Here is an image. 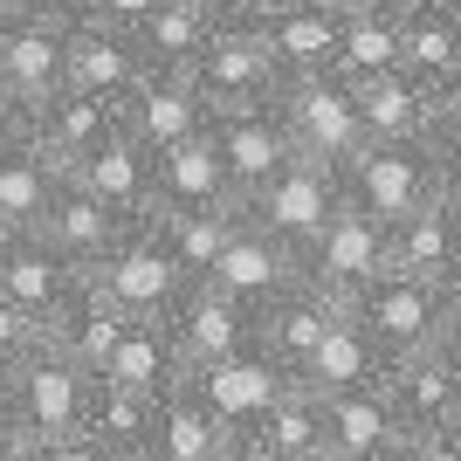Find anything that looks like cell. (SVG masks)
I'll list each match as a JSON object with an SVG mask.
<instances>
[{
    "label": "cell",
    "instance_id": "cell-10",
    "mask_svg": "<svg viewBox=\"0 0 461 461\" xmlns=\"http://www.w3.org/2000/svg\"><path fill=\"white\" fill-rule=\"evenodd\" d=\"M249 330H255V317L207 283H186L179 303L166 310V338H173V358L186 379H207V372L234 366L249 351Z\"/></svg>",
    "mask_w": 461,
    "mask_h": 461
},
{
    "label": "cell",
    "instance_id": "cell-37",
    "mask_svg": "<svg viewBox=\"0 0 461 461\" xmlns=\"http://www.w3.org/2000/svg\"><path fill=\"white\" fill-rule=\"evenodd\" d=\"M28 351H41V324L28 317V310H14L7 296H0V372H14Z\"/></svg>",
    "mask_w": 461,
    "mask_h": 461
},
{
    "label": "cell",
    "instance_id": "cell-11",
    "mask_svg": "<svg viewBox=\"0 0 461 461\" xmlns=\"http://www.w3.org/2000/svg\"><path fill=\"white\" fill-rule=\"evenodd\" d=\"M379 400L393 406L400 434H434V427H461V345H434L420 358L379 372Z\"/></svg>",
    "mask_w": 461,
    "mask_h": 461
},
{
    "label": "cell",
    "instance_id": "cell-47",
    "mask_svg": "<svg viewBox=\"0 0 461 461\" xmlns=\"http://www.w3.org/2000/svg\"><path fill=\"white\" fill-rule=\"evenodd\" d=\"M14 447H21V441L7 434V427H0V461H14Z\"/></svg>",
    "mask_w": 461,
    "mask_h": 461
},
{
    "label": "cell",
    "instance_id": "cell-8",
    "mask_svg": "<svg viewBox=\"0 0 461 461\" xmlns=\"http://www.w3.org/2000/svg\"><path fill=\"white\" fill-rule=\"evenodd\" d=\"M372 276H385V234L372 228L366 213H351L345 200H338V213L296 249V283H310L317 296H330V303H351Z\"/></svg>",
    "mask_w": 461,
    "mask_h": 461
},
{
    "label": "cell",
    "instance_id": "cell-40",
    "mask_svg": "<svg viewBox=\"0 0 461 461\" xmlns=\"http://www.w3.org/2000/svg\"><path fill=\"white\" fill-rule=\"evenodd\" d=\"M14 461H111L90 434H69V441H41V447H14Z\"/></svg>",
    "mask_w": 461,
    "mask_h": 461
},
{
    "label": "cell",
    "instance_id": "cell-5",
    "mask_svg": "<svg viewBox=\"0 0 461 461\" xmlns=\"http://www.w3.org/2000/svg\"><path fill=\"white\" fill-rule=\"evenodd\" d=\"M90 393L96 379L83 366H69L62 351H28L14 366V441L41 447V441H69L90 420Z\"/></svg>",
    "mask_w": 461,
    "mask_h": 461
},
{
    "label": "cell",
    "instance_id": "cell-14",
    "mask_svg": "<svg viewBox=\"0 0 461 461\" xmlns=\"http://www.w3.org/2000/svg\"><path fill=\"white\" fill-rule=\"evenodd\" d=\"M345 317V303H330V296H317L310 283H289L283 296H269V303L255 310V330H249V351L262 358V366L276 372V379H289V372L303 366L310 351L324 345V330Z\"/></svg>",
    "mask_w": 461,
    "mask_h": 461
},
{
    "label": "cell",
    "instance_id": "cell-27",
    "mask_svg": "<svg viewBox=\"0 0 461 461\" xmlns=\"http://www.w3.org/2000/svg\"><path fill=\"white\" fill-rule=\"evenodd\" d=\"M117 338H124V317H117V310L104 303V296H96L90 283H83L77 296H69V303H62L56 317H49V324H41V345H49V351H62L69 366H83L90 379L104 372V358L117 351Z\"/></svg>",
    "mask_w": 461,
    "mask_h": 461
},
{
    "label": "cell",
    "instance_id": "cell-12",
    "mask_svg": "<svg viewBox=\"0 0 461 461\" xmlns=\"http://www.w3.org/2000/svg\"><path fill=\"white\" fill-rule=\"evenodd\" d=\"M200 124H207V111H200V90H193L186 69H145L124 90V104H117V131L131 138L145 158L173 152L179 138H193Z\"/></svg>",
    "mask_w": 461,
    "mask_h": 461
},
{
    "label": "cell",
    "instance_id": "cell-43",
    "mask_svg": "<svg viewBox=\"0 0 461 461\" xmlns=\"http://www.w3.org/2000/svg\"><path fill=\"white\" fill-rule=\"evenodd\" d=\"M173 7H193V14H207L213 28H221V21H234V0H173Z\"/></svg>",
    "mask_w": 461,
    "mask_h": 461
},
{
    "label": "cell",
    "instance_id": "cell-45",
    "mask_svg": "<svg viewBox=\"0 0 461 461\" xmlns=\"http://www.w3.org/2000/svg\"><path fill=\"white\" fill-rule=\"evenodd\" d=\"M338 14H379V7H393V0H330Z\"/></svg>",
    "mask_w": 461,
    "mask_h": 461
},
{
    "label": "cell",
    "instance_id": "cell-17",
    "mask_svg": "<svg viewBox=\"0 0 461 461\" xmlns=\"http://www.w3.org/2000/svg\"><path fill=\"white\" fill-rule=\"evenodd\" d=\"M213 207H241V200L213 158V138L193 131L173 152L152 158V213H213Z\"/></svg>",
    "mask_w": 461,
    "mask_h": 461
},
{
    "label": "cell",
    "instance_id": "cell-28",
    "mask_svg": "<svg viewBox=\"0 0 461 461\" xmlns=\"http://www.w3.org/2000/svg\"><path fill=\"white\" fill-rule=\"evenodd\" d=\"M379 351L366 345V338H358V324H351V317H338V324L324 330V345L310 351L303 366L289 372L283 385H303L310 400H330V393H358V385H379Z\"/></svg>",
    "mask_w": 461,
    "mask_h": 461
},
{
    "label": "cell",
    "instance_id": "cell-22",
    "mask_svg": "<svg viewBox=\"0 0 461 461\" xmlns=\"http://www.w3.org/2000/svg\"><path fill=\"white\" fill-rule=\"evenodd\" d=\"M56 186H62V166L35 145L28 124H14V131L0 138V228L35 234L49 200H56Z\"/></svg>",
    "mask_w": 461,
    "mask_h": 461
},
{
    "label": "cell",
    "instance_id": "cell-2",
    "mask_svg": "<svg viewBox=\"0 0 461 461\" xmlns=\"http://www.w3.org/2000/svg\"><path fill=\"white\" fill-rule=\"evenodd\" d=\"M434 193H455V152L434 145H358V158L338 166V200L366 213L379 234L420 213Z\"/></svg>",
    "mask_w": 461,
    "mask_h": 461
},
{
    "label": "cell",
    "instance_id": "cell-9",
    "mask_svg": "<svg viewBox=\"0 0 461 461\" xmlns=\"http://www.w3.org/2000/svg\"><path fill=\"white\" fill-rule=\"evenodd\" d=\"M193 90H200V111L207 117H228V111H262V104H276V90H283V77L269 69V56H262V41L249 35V28H234V21H221L207 35V49L193 56Z\"/></svg>",
    "mask_w": 461,
    "mask_h": 461
},
{
    "label": "cell",
    "instance_id": "cell-31",
    "mask_svg": "<svg viewBox=\"0 0 461 461\" xmlns=\"http://www.w3.org/2000/svg\"><path fill=\"white\" fill-rule=\"evenodd\" d=\"M152 413H158V400H145V393H124V385H104V379H96L83 434H90V441L104 447L111 461H145V447H152Z\"/></svg>",
    "mask_w": 461,
    "mask_h": 461
},
{
    "label": "cell",
    "instance_id": "cell-50",
    "mask_svg": "<svg viewBox=\"0 0 461 461\" xmlns=\"http://www.w3.org/2000/svg\"><path fill=\"white\" fill-rule=\"evenodd\" d=\"M14 7H21V0H0V28H7V21H14Z\"/></svg>",
    "mask_w": 461,
    "mask_h": 461
},
{
    "label": "cell",
    "instance_id": "cell-30",
    "mask_svg": "<svg viewBox=\"0 0 461 461\" xmlns=\"http://www.w3.org/2000/svg\"><path fill=\"white\" fill-rule=\"evenodd\" d=\"M104 385H124V393H145V400H158V393H173L186 372H179L173 358V338H166V324H124V338H117V351L104 358V372H96Z\"/></svg>",
    "mask_w": 461,
    "mask_h": 461
},
{
    "label": "cell",
    "instance_id": "cell-29",
    "mask_svg": "<svg viewBox=\"0 0 461 461\" xmlns=\"http://www.w3.org/2000/svg\"><path fill=\"white\" fill-rule=\"evenodd\" d=\"M28 131H35V145H41L49 158H56L62 173H69L77 158H90L96 145H104V138L117 131V104H111V96H83V90H62L56 104H49V111H41L35 124H28Z\"/></svg>",
    "mask_w": 461,
    "mask_h": 461
},
{
    "label": "cell",
    "instance_id": "cell-15",
    "mask_svg": "<svg viewBox=\"0 0 461 461\" xmlns=\"http://www.w3.org/2000/svg\"><path fill=\"white\" fill-rule=\"evenodd\" d=\"M62 179H77V186L90 193L96 207L117 213L124 228H145V221H152V158L138 152L124 131H111L90 158H77Z\"/></svg>",
    "mask_w": 461,
    "mask_h": 461
},
{
    "label": "cell",
    "instance_id": "cell-21",
    "mask_svg": "<svg viewBox=\"0 0 461 461\" xmlns=\"http://www.w3.org/2000/svg\"><path fill=\"white\" fill-rule=\"evenodd\" d=\"M200 131L213 138V158H221V173H228V186H234V200H249L262 179L276 173L289 158V138H283V124H276V111L262 104V111H228V117H207Z\"/></svg>",
    "mask_w": 461,
    "mask_h": 461
},
{
    "label": "cell",
    "instance_id": "cell-26",
    "mask_svg": "<svg viewBox=\"0 0 461 461\" xmlns=\"http://www.w3.org/2000/svg\"><path fill=\"white\" fill-rule=\"evenodd\" d=\"M400 77L420 90H461V7L400 14Z\"/></svg>",
    "mask_w": 461,
    "mask_h": 461
},
{
    "label": "cell",
    "instance_id": "cell-6",
    "mask_svg": "<svg viewBox=\"0 0 461 461\" xmlns=\"http://www.w3.org/2000/svg\"><path fill=\"white\" fill-rule=\"evenodd\" d=\"M83 283H90L96 296L124 317V324H166V310L179 303L186 276L173 269V255L158 249L152 228H124V234H117V249L104 255Z\"/></svg>",
    "mask_w": 461,
    "mask_h": 461
},
{
    "label": "cell",
    "instance_id": "cell-51",
    "mask_svg": "<svg viewBox=\"0 0 461 461\" xmlns=\"http://www.w3.org/2000/svg\"><path fill=\"white\" fill-rule=\"evenodd\" d=\"M0 241H7V228H0Z\"/></svg>",
    "mask_w": 461,
    "mask_h": 461
},
{
    "label": "cell",
    "instance_id": "cell-16",
    "mask_svg": "<svg viewBox=\"0 0 461 461\" xmlns=\"http://www.w3.org/2000/svg\"><path fill=\"white\" fill-rule=\"evenodd\" d=\"M228 434H234L228 413H221V406H213L193 379H179L173 393H158L152 447H145V461H221Z\"/></svg>",
    "mask_w": 461,
    "mask_h": 461
},
{
    "label": "cell",
    "instance_id": "cell-44",
    "mask_svg": "<svg viewBox=\"0 0 461 461\" xmlns=\"http://www.w3.org/2000/svg\"><path fill=\"white\" fill-rule=\"evenodd\" d=\"M0 427L14 434V372H0Z\"/></svg>",
    "mask_w": 461,
    "mask_h": 461
},
{
    "label": "cell",
    "instance_id": "cell-33",
    "mask_svg": "<svg viewBox=\"0 0 461 461\" xmlns=\"http://www.w3.org/2000/svg\"><path fill=\"white\" fill-rule=\"evenodd\" d=\"M400 69V14L379 7V14H338V56H330V77L345 83H372Z\"/></svg>",
    "mask_w": 461,
    "mask_h": 461
},
{
    "label": "cell",
    "instance_id": "cell-1",
    "mask_svg": "<svg viewBox=\"0 0 461 461\" xmlns=\"http://www.w3.org/2000/svg\"><path fill=\"white\" fill-rule=\"evenodd\" d=\"M345 317L358 324L379 366H400V358H420L434 345H461V289H434V283H413V276H372L358 296L345 303Z\"/></svg>",
    "mask_w": 461,
    "mask_h": 461
},
{
    "label": "cell",
    "instance_id": "cell-42",
    "mask_svg": "<svg viewBox=\"0 0 461 461\" xmlns=\"http://www.w3.org/2000/svg\"><path fill=\"white\" fill-rule=\"evenodd\" d=\"M221 461H283V455H276V447L262 441L255 427H234V434H228V447H221Z\"/></svg>",
    "mask_w": 461,
    "mask_h": 461
},
{
    "label": "cell",
    "instance_id": "cell-36",
    "mask_svg": "<svg viewBox=\"0 0 461 461\" xmlns=\"http://www.w3.org/2000/svg\"><path fill=\"white\" fill-rule=\"evenodd\" d=\"M207 35H213V21H207V14L158 0L152 14L131 28V49H138V62H145V69H193V56L207 49Z\"/></svg>",
    "mask_w": 461,
    "mask_h": 461
},
{
    "label": "cell",
    "instance_id": "cell-23",
    "mask_svg": "<svg viewBox=\"0 0 461 461\" xmlns=\"http://www.w3.org/2000/svg\"><path fill=\"white\" fill-rule=\"evenodd\" d=\"M317 413H324V461H393V447H400V420L379 400V385L330 393V400H317Z\"/></svg>",
    "mask_w": 461,
    "mask_h": 461
},
{
    "label": "cell",
    "instance_id": "cell-49",
    "mask_svg": "<svg viewBox=\"0 0 461 461\" xmlns=\"http://www.w3.org/2000/svg\"><path fill=\"white\" fill-rule=\"evenodd\" d=\"M14 124H21V117H14V111H7V104H0V138H7V131H14Z\"/></svg>",
    "mask_w": 461,
    "mask_h": 461
},
{
    "label": "cell",
    "instance_id": "cell-46",
    "mask_svg": "<svg viewBox=\"0 0 461 461\" xmlns=\"http://www.w3.org/2000/svg\"><path fill=\"white\" fill-rule=\"evenodd\" d=\"M427 7H461V0H393V14H427Z\"/></svg>",
    "mask_w": 461,
    "mask_h": 461
},
{
    "label": "cell",
    "instance_id": "cell-32",
    "mask_svg": "<svg viewBox=\"0 0 461 461\" xmlns=\"http://www.w3.org/2000/svg\"><path fill=\"white\" fill-rule=\"evenodd\" d=\"M145 228L158 234V249L173 255V269L186 276V283H200V276L213 269V255L228 249V234L241 228V207H213V213H152Z\"/></svg>",
    "mask_w": 461,
    "mask_h": 461
},
{
    "label": "cell",
    "instance_id": "cell-18",
    "mask_svg": "<svg viewBox=\"0 0 461 461\" xmlns=\"http://www.w3.org/2000/svg\"><path fill=\"white\" fill-rule=\"evenodd\" d=\"M138 77H145V62H138L131 35L96 28L90 14H69V35H62V83H69V90L124 104V90H131Z\"/></svg>",
    "mask_w": 461,
    "mask_h": 461
},
{
    "label": "cell",
    "instance_id": "cell-39",
    "mask_svg": "<svg viewBox=\"0 0 461 461\" xmlns=\"http://www.w3.org/2000/svg\"><path fill=\"white\" fill-rule=\"evenodd\" d=\"M152 7H158V0H77V14H90L96 28H117V35H131Z\"/></svg>",
    "mask_w": 461,
    "mask_h": 461
},
{
    "label": "cell",
    "instance_id": "cell-34",
    "mask_svg": "<svg viewBox=\"0 0 461 461\" xmlns=\"http://www.w3.org/2000/svg\"><path fill=\"white\" fill-rule=\"evenodd\" d=\"M358 104V131L366 145H420V83H406L400 69L372 83H351Z\"/></svg>",
    "mask_w": 461,
    "mask_h": 461
},
{
    "label": "cell",
    "instance_id": "cell-13",
    "mask_svg": "<svg viewBox=\"0 0 461 461\" xmlns=\"http://www.w3.org/2000/svg\"><path fill=\"white\" fill-rule=\"evenodd\" d=\"M385 269L434 289H461V193H434L420 213L385 228Z\"/></svg>",
    "mask_w": 461,
    "mask_h": 461
},
{
    "label": "cell",
    "instance_id": "cell-35",
    "mask_svg": "<svg viewBox=\"0 0 461 461\" xmlns=\"http://www.w3.org/2000/svg\"><path fill=\"white\" fill-rule=\"evenodd\" d=\"M249 427L283 461H324V413H317V400H310L303 385H276Z\"/></svg>",
    "mask_w": 461,
    "mask_h": 461
},
{
    "label": "cell",
    "instance_id": "cell-41",
    "mask_svg": "<svg viewBox=\"0 0 461 461\" xmlns=\"http://www.w3.org/2000/svg\"><path fill=\"white\" fill-rule=\"evenodd\" d=\"M303 7H330V0H234V21H241V28H255V21L303 14Z\"/></svg>",
    "mask_w": 461,
    "mask_h": 461
},
{
    "label": "cell",
    "instance_id": "cell-7",
    "mask_svg": "<svg viewBox=\"0 0 461 461\" xmlns=\"http://www.w3.org/2000/svg\"><path fill=\"white\" fill-rule=\"evenodd\" d=\"M330 213H338V173L317 166V158H296V152L241 200V221H249L255 234H269L276 249H289V255L303 249Z\"/></svg>",
    "mask_w": 461,
    "mask_h": 461
},
{
    "label": "cell",
    "instance_id": "cell-20",
    "mask_svg": "<svg viewBox=\"0 0 461 461\" xmlns=\"http://www.w3.org/2000/svg\"><path fill=\"white\" fill-rule=\"evenodd\" d=\"M77 289H83V276L69 269L41 234H7V241H0V296L14 310H28L35 324H49Z\"/></svg>",
    "mask_w": 461,
    "mask_h": 461
},
{
    "label": "cell",
    "instance_id": "cell-25",
    "mask_svg": "<svg viewBox=\"0 0 461 461\" xmlns=\"http://www.w3.org/2000/svg\"><path fill=\"white\" fill-rule=\"evenodd\" d=\"M241 28V21H234ZM255 41H262V56H269L276 77H317V69H330V56H338V7H303V14H276V21H255L249 28Z\"/></svg>",
    "mask_w": 461,
    "mask_h": 461
},
{
    "label": "cell",
    "instance_id": "cell-48",
    "mask_svg": "<svg viewBox=\"0 0 461 461\" xmlns=\"http://www.w3.org/2000/svg\"><path fill=\"white\" fill-rule=\"evenodd\" d=\"M28 7H62V14H77V0H28Z\"/></svg>",
    "mask_w": 461,
    "mask_h": 461
},
{
    "label": "cell",
    "instance_id": "cell-4",
    "mask_svg": "<svg viewBox=\"0 0 461 461\" xmlns=\"http://www.w3.org/2000/svg\"><path fill=\"white\" fill-rule=\"evenodd\" d=\"M62 35H69V14L62 7H28L21 0L14 21L0 28V104L35 124L49 104H56L69 83H62Z\"/></svg>",
    "mask_w": 461,
    "mask_h": 461
},
{
    "label": "cell",
    "instance_id": "cell-24",
    "mask_svg": "<svg viewBox=\"0 0 461 461\" xmlns=\"http://www.w3.org/2000/svg\"><path fill=\"white\" fill-rule=\"evenodd\" d=\"M35 234H41V241H49V249H56V255H62V262H69L77 276H90L96 262H104V255L117 249V234H124V221H117V213H104V207L90 200V193L77 186V179H62Z\"/></svg>",
    "mask_w": 461,
    "mask_h": 461
},
{
    "label": "cell",
    "instance_id": "cell-3",
    "mask_svg": "<svg viewBox=\"0 0 461 461\" xmlns=\"http://www.w3.org/2000/svg\"><path fill=\"white\" fill-rule=\"evenodd\" d=\"M276 124H283L289 152L296 158H317V166H351L358 158V145H366V131H358V104H351V83L330 77V69H317V77H289L283 90H276Z\"/></svg>",
    "mask_w": 461,
    "mask_h": 461
},
{
    "label": "cell",
    "instance_id": "cell-19",
    "mask_svg": "<svg viewBox=\"0 0 461 461\" xmlns=\"http://www.w3.org/2000/svg\"><path fill=\"white\" fill-rule=\"evenodd\" d=\"M200 283H207V289H221V296H234V303H241V310L255 317V310L269 303V296H283V289L296 283V255H289V249H276L269 234H255L249 221H241V228L228 234V249L213 255V269L200 276Z\"/></svg>",
    "mask_w": 461,
    "mask_h": 461
},
{
    "label": "cell",
    "instance_id": "cell-38",
    "mask_svg": "<svg viewBox=\"0 0 461 461\" xmlns=\"http://www.w3.org/2000/svg\"><path fill=\"white\" fill-rule=\"evenodd\" d=\"M393 461H461V427H434V434H400Z\"/></svg>",
    "mask_w": 461,
    "mask_h": 461
}]
</instances>
